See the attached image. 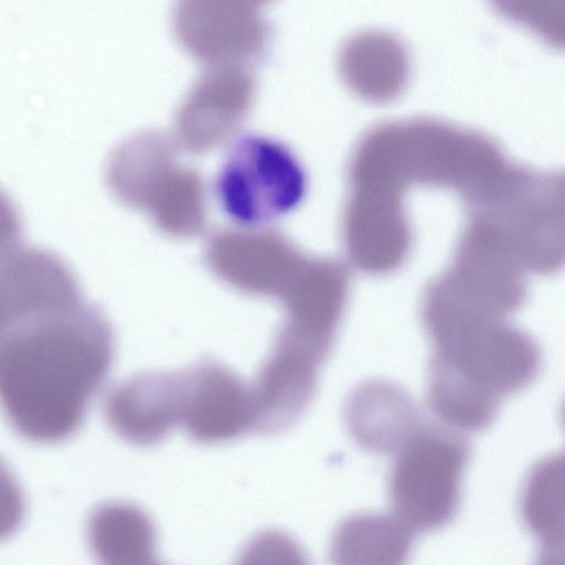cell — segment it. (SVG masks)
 <instances>
[{
  "label": "cell",
  "instance_id": "cell-1",
  "mask_svg": "<svg viewBox=\"0 0 565 565\" xmlns=\"http://www.w3.org/2000/svg\"><path fill=\"white\" fill-rule=\"evenodd\" d=\"M422 316L433 344L429 404L449 427L483 430L505 396L536 379L542 353L535 340L447 278L428 285Z\"/></svg>",
  "mask_w": 565,
  "mask_h": 565
},
{
  "label": "cell",
  "instance_id": "cell-4",
  "mask_svg": "<svg viewBox=\"0 0 565 565\" xmlns=\"http://www.w3.org/2000/svg\"><path fill=\"white\" fill-rule=\"evenodd\" d=\"M468 440L454 428H416L397 449L388 478L394 515L415 532L447 525L460 504Z\"/></svg>",
  "mask_w": 565,
  "mask_h": 565
},
{
  "label": "cell",
  "instance_id": "cell-2",
  "mask_svg": "<svg viewBox=\"0 0 565 565\" xmlns=\"http://www.w3.org/2000/svg\"><path fill=\"white\" fill-rule=\"evenodd\" d=\"M109 361L108 330L78 308L11 330L1 343L0 383L13 426L41 443L72 435Z\"/></svg>",
  "mask_w": 565,
  "mask_h": 565
},
{
  "label": "cell",
  "instance_id": "cell-13",
  "mask_svg": "<svg viewBox=\"0 0 565 565\" xmlns=\"http://www.w3.org/2000/svg\"><path fill=\"white\" fill-rule=\"evenodd\" d=\"M414 532L395 515L360 513L334 529L329 558L332 565H406Z\"/></svg>",
  "mask_w": 565,
  "mask_h": 565
},
{
  "label": "cell",
  "instance_id": "cell-15",
  "mask_svg": "<svg viewBox=\"0 0 565 565\" xmlns=\"http://www.w3.org/2000/svg\"><path fill=\"white\" fill-rule=\"evenodd\" d=\"M526 529L542 541L565 535V450L539 460L521 495Z\"/></svg>",
  "mask_w": 565,
  "mask_h": 565
},
{
  "label": "cell",
  "instance_id": "cell-14",
  "mask_svg": "<svg viewBox=\"0 0 565 565\" xmlns=\"http://www.w3.org/2000/svg\"><path fill=\"white\" fill-rule=\"evenodd\" d=\"M87 540L99 565H151L156 533L149 516L128 503H106L88 520Z\"/></svg>",
  "mask_w": 565,
  "mask_h": 565
},
{
  "label": "cell",
  "instance_id": "cell-5",
  "mask_svg": "<svg viewBox=\"0 0 565 565\" xmlns=\"http://www.w3.org/2000/svg\"><path fill=\"white\" fill-rule=\"evenodd\" d=\"M307 185L302 164L286 146L249 135L228 151L216 177L215 193L230 218L258 226L297 209Z\"/></svg>",
  "mask_w": 565,
  "mask_h": 565
},
{
  "label": "cell",
  "instance_id": "cell-12",
  "mask_svg": "<svg viewBox=\"0 0 565 565\" xmlns=\"http://www.w3.org/2000/svg\"><path fill=\"white\" fill-rule=\"evenodd\" d=\"M345 413L354 440L371 452L398 449L417 428L415 408L407 395L384 382L356 388Z\"/></svg>",
  "mask_w": 565,
  "mask_h": 565
},
{
  "label": "cell",
  "instance_id": "cell-11",
  "mask_svg": "<svg viewBox=\"0 0 565 565\" xmlns=\"http://www.w3.org/2000/svg\"><path fill=\"white\" fill-rule=\"evenodd\" d=\"M177 168L171 140L158 131H148L131 137L113 152L108 183L122 202L148 210Z\"/></svg>",
  "mask_w": 565,
  "mask_h": 565
},
{
  "label": "cell",
  "instance_id": "cell-8",
  "mask_svg": "<svg viewBox=\"0 0 565 565\" xmlns=\"http://www.w3.org/2000/svg\"><path fill=\"white\" fill-rule=\"evenodd\" d=\"M73 277L57 259L24 250L10 257L1 274V322L13 326L77 308Z\"/></svg>",
  "mask_w": 565,
  "mask_h": 565
},
{
  "label": "cell",
  "instance_id": "cell-9",
  "mask_svg": "<svg viewBox=\"0 0 565 565\" xmlns=\"http://www.w3.org/2000/svg\"><path fill=\"white\" fill-rule=\"evenodd\" d=\"M214 273L235 288L280 299L306 260L280 242L237 234H218L206 247Z\"/></svg>",
  "mask_w": 565,
  "mask_h": 565
},
{
  "label": "cell",
  "instance_id": "cell-20",
  "mask_svg": "<svg viewBox=\"0 0 565 565\" xmlns=\"http://www.w3.org/2000/svg\"><path fill=\"white\" fill-rule=\"evenodd\" d=\"M151 565H158V564L154 562V563H153V564H151Z\"/></svg>",
  "mask_w": 565,
  "mask_h": 565
},
{
  "label": "cell",
  "instance_id": "cell-7",
  "mask_svg": "<svg viewBox=\"0 0 565 565\" xmlns=\"http://www.w3.org/2000/svg\"><path fill=\"white\" fill-rule=\"evenodd\" d=\"M191 437L218 443L257 427L254 388L218 365L182 373L181 420Z\"/></svg>",
  "mask_w": 565,
  "mask_h": 565
},
{
  "label": "cell",
  "instance_id": "cell-18",
  "mask_svg": "<svg viewBox=\"0 0 565 565\" xmlns=\"http://www.w3.org/2000/svg\"><path fill=\"white\" fill-rule=\"evenodd\" d=\"M534 565H565V535L543 541Z\"/></svg>",
  "mask_w": 565,
  "mask_h": 565
},
{
  "label": "cell",
  "instance_id": "cell-19",
  "mask_svg": "<svg viewBox=\"0 0 565 565\" xmlns=\"http://www.w3.org/2000/svg\"><path fill=\"white\" fill-rule=\"evenodd\" d=\"M561 419H562V423H563V426L565 428V402L562 406V411H561Z\"/></svg>",
  "mask_w": 565,
  "mask_h": 565
},
{
  "label": "cell",
  "instance_id": "cell-6",
  "mask_svg": "<svg viewBox=\"0 0 565 565\" xmlns=\"http://www.w3.org/2000/svg\"><path fill=\"white\" fill-rule=\"evenodd\" d=\"M348 290L349 276L341 264L305 262L280 298L286 308V320L277 344L321 363L334 340Z\"/></svg>",
  "mask_w": 565,
  "mask_h": 565
},
{
  "label": "cell",
  "instance_id": "cell-16",
  "mask_svg": "<svg viewBox=\"0 0 565 565\" xmlns=\"http://www.w3.org/2000/svg\"><path fill=\"white\" fill-rule=\"evenodd\" d=\"M499 10L526 25L546 42L565 49V2L508 1Z\"/></svg>",
  "mask_w": 565,
  "mask_h": 565
},
{
  "label": "cell",
  "instance_id": "cell-10",
  "mask_svg": "<svg viewBox=\"0 0 565 565\" xmlns=\"http://www.w3.org/2000/svg\"><path fill=\"white\" fill-rule=\"evenodd\" d=\"M106 416L122 439L152 445L180 423L181 374H147L114 388L107 397Z\"/></svg>",
  "mask_w": 565,
  "mask_h": 565
},
{
  "label": "cell",
  "instance_id": "cell-3",
  "mask_svg": "<svg viewBox=\"0 0 565 565\" xmlns=\"http://www.w3.org/2000/svg\"><path fill=\"white\" fill-rule=\"evenodd\" d=\"M526 271L551 275L565 266V172L512 166L476 205Z\"/></svg>",
  "mask_w": 565,
  "mask_h": 565
},
{
  "label": "cell",
  "instance_id": "cell-17",
  "mask_svg": "<svg viewBox=\"0 0 565 565\" xmlns=\"http://www.w3.org/2000/svg\"><path fill=\"white\" fill-rule=\"evenodd\" d=\"M233 565H310L302 546L280 530L257 533Z\"/></svg>",
  "mask_w": 565,
  "mask_h": 565
}]
</instances>
